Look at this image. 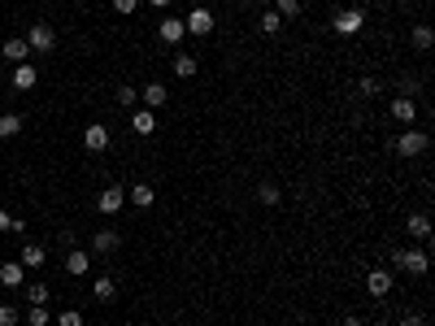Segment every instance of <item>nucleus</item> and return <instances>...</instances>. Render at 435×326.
I'll list each match as a JSON object with an SVG mask.
<instances>
[{
  "instance_id": "nucleus-34",
  "label": "nucleus",
  "mask_w": 435,
  "mask_h": 326,
  "mask_svg": "<svg viewBox=\"0 0 435 326\" xmlns=\"http://www.w3.org/2000/svg\"><path fill=\"white\" fill-rule=\"evenodd\" d=\"M114 9H118V13H135L139 0H114Z\"/></svg>"
},
{
  "instance_id": "nucleus-37",
  "label": "nucleus",
  "mask_w": 435,
  "mask_h": 326,
  "mask_svg": "<svg viewBox=\"0 0 435 326\" xmlns=\"http://www.w3.org/2000/svg\"><path fill=\"white\" fill-rule=\"evenodd\" d=\"M9 226H13V218L5 214V209H0V231H9Z\"/></svg>"
},
{
  "instance_id": "nucleus-41",
  "label": "nucleus",
  "mask_w": 435,
  "mask_h": 326,
  "mask_svg": "<svg viewBox=\"0 0 435 326\" xmlns=\"http://www.w3.org/2000/svg\"><path fill=\"white\" fill-rule=\"evenodd\" d=\"M139 326H153V322H139Z\"/></svg>"
},
{
  "instance_id": "nucleus-28",
  "label": "nucleus",
  "mask_w": 435,
  "mask_h": 326,
  "mask_svg": "<svg viewBox=\"0 0 435 326\" xmlns=\"http://www.w3.org/2000/svg\"><path fill=\"white\" fill-rule=\"evenodd\" d=\"M114 101H118L122 109H135V101H139V92H135L131 83H122V87H118V96H114Z\"/></svg>"
},
{
  "instance_id": "nucleus-39",
  "label": "nucleus",
  "mask_w": 435,
  "mask_h": 326,
  "mask_svg": "<svg viewBox=\"0 0 435 326\" xmlns=\"http://www.w3.org/2000/svg\"><path fill=\"white\" fill-rule=\"evenodd\" d=\"M148 5H153V9H170V0H148Z\"/></svg>"
},
{
  "instance_id": "nucleus-17",
  "label": "nucleus",
  "mask_w": 435,
  "mask_h": 326,
  "mask_svg": "<svg viewBox=\"0 0 435 326\" xmlns=\"http://www.w3.org/2000/svg\"><path fill=\"white\" fill-rule=\"evenodd\" d=\"M131 130L135 135H153L157 130V113L153 109H131Z\"/></svg>"
},
{
  "instance_id": "nucleus-15",
  "label": "nucleus",
  "mask_w": 435,
  "mask_h": 326,
  "mask_svg": "<svg viewBox=\"0 0 435 326\" xmlns=\"http://www.w3.org/2000/svg\"><path fill=\"white\" fill-rule=\"evenodd\" d=\"M35 83H40V70H35V65H31V61L13 65V87H18V92H31Z\"/></svg>"
},
{
  "instance_id": "nucleus-30",
  "label": "nucleus",
  "mask_w": 435,
  "mask_h": 326,
  "mask_svg": "<svg viewBox=\"0 0 435 326\" xmlns=\"http://www.w3.org/2000/svg\"><path fill=\"white\" fill-rule=\"evenodd\" d=\"M22 322V309L18 304H0V326H18Z\"/></svg>"
},
{
  "instance_id": "nucleus-1",
  "label": "nucleus",
  "mask_w": 435,
  "mask_h": 326,
  "mask_svg": "<svg viewBox=\"0 0 435 326\" xmlns=\"http://www.w3.org/2000/svg\"><path fill=\"white\" fill-rule=\"evenodd\" d=\"M392 266L405 270V274H413V279H423V274L431 270V257H427L423 248H396V252H392Z\"/></svg>"
},
{
  "instance_id": "nucleus-8",
  "label": "nucleus",
  "mask_w": 435,
  "mask_h": 326,
  "mask_svg": "<svg viewBox=\"0 0 435 326\" xmlns=\"http://www.w3.org/2000/svg\"><path fill=\"white\" fill-rule=\"evenodd\" d=\"M183 35H187V26H183V18H170V13H166V18H161V22H157V40H161V44H166V48H179V44H183Z\"/></svg>"
},
{
  "instance_id": "nucleus-7",
  "label": "nucleus",
  "mask_w": 435,
  "mask_h": 326,
  "mask_svg": "<svg viewBox=\"0 0 435 326\" xmlns=\"http://www.w3.org/2000/svg\"><path fill=\"white\" fill-rule=\"evenodd\" d=\"M122 205H126V187H118V183H109V187H101V196H96V209L101 214H122Z\"/></svg>"
},
{
  "instance_id": "nucleus-19",
  "label": "nucleus",
  "mask_w": 435,
  "mask_h": 326,
  "mask_svg": "<svg viewBox=\"0 0 435 326\" xmlns=\"http://www.w3.org/2000/svg\"><path fill=\"white\" fill-rule=\"evenodd\" d=\"M5 61H13V65H22V61H31V48H26V40L22 35H13V40H5Z\"/></svg>"
},
{
  "instance_id": "nucleus-6",
  "label": "nucleus",
  "mask_w": 435,
  "mask_h": 326,
  "mask_svg": "<svg viewBox=\"0 0 435 326\" xmlns=\"http://www.w3.org/2000/svg\"><path fill=\"white\" fill-rule=\"evenodd\" d=\"M392 287H396V274L392 270H370L366 274V291H370V296H375V300H383V296H392Z\"/></svg>"
},
{
  "instance_id": "nucleus-14",
  "label": "nucleus",
  "mask_w": 435,
  "mask_h": 326,
  "mask_svg": "<svg viewBox=\"0 0 435 326\" xmlns=\"http://www.w3.org/2000/svg\"><path fill=\"white\" fill-rule=\"evenodd\" d=\"M405 235L418 239V243H427V239H431V218H427V214H409V218H405Z\"/></svg>"
},
{
  "instance_id": "nucleus-36",
  "label": "nucleus",
  "mask_w": 435,
  "mask_h": 326,
  "mask_svg": "<svg viewBox=\"0 0 435 326\" xmlns=\"http://www.w3.org/2000/svg\"><path fill=\"white\" fill-rule=\"evenodd\" d=\"M400 326H423V314H405V318H400Z\"/></svg>"
},
{
  "instance_id": "nucleus-16",
  "label": "nucleus",
  "mask_w": 435,
  "mask_h": 326,
  "mask_svg": "<svg viewBox=\"0 0 435 326\" xmlns=\"http://www.w3.org/2000/svg\"><path fill=\"white\" fill-rule=\"evenodd\" d=\"M139 101H144V109H153V113H157V109H166V101H170V92H166V87H161V83H148V87H144V92H139Z\"/></svg>"
},
{
  "instance_id": "nucleus-10",
  "label": "nucleus",
  "mask_w": 435,
  "mask_h": 326,
  "mask_svg": "<svg viewBox=\"0 0 435 326\" xmlns=\"http://www.w3.org/2000/svg\"><path fill=\"white\" fill-rule=\"evenodd\" d=\"M392 118L400 126H413L418 122V101H413V96H392Z\"/></svg>"
},
{
  "instance_id": "nucleus-5",
  "label": "nucleus",
  "mask_w": 435,
  "mask_h": 326,
  "mask_svg": "<svg viewBox=\"0 0 435 326\" xmlns=\"http://www.w3.org/2000/svg\"><path fill=\"white\" fill-rule=\"evenodd\" d=\"M118 248H122V231H114V226H101L92 235V257H114Z\"/></svg>"
},
{
  "instance_id": "nucleus-20",
  "label": "nucleus",
  "mask_w": 435,
  "mask_h": 326,
  "mask_svg": "<svg viewBox=\"0 0 435 326\" xmlns=\"http://www.w3.org/2000/svg\"><path fill=\"white\" fill-rule=\"evenodd\" d=\"M22 126H26V118L22 113H0V139H13V135H22Z\"/></svg>"
},
{
  "instance_id": "nucleus-27",
  "label": "nucleus",
  "mask_w": 435,
  "mask_h": 326,
  "mask_svg": "<svg viewBox=\"0 0 435 326\" xmlns=\"http://www.w3.org/2000/svg\"><path fill=\"white\" fill-rule=\"evenodd\" d=\"M300 0H275V13H279V18H300Z\"/></svg>"
},
{
  "instance_id": "nucleus-40",
  "label": "nucleus",
  "mask_w": 435,
  "mask_h": 326,
  "mask_svg": "<svg viewBox=\"0 0 435 326\" xmlns=\"http://www.w3.org/2000/svg\"><path fill=\"white\" fill-rule=\"evenodd\" d=\"M244 5H262V0H244Z\"/></svg>"
},
{
  "instance_id": "nucleus-9",
  "label": "nucleus",
  "mask_w": 435,
  "mask_h": 326,
  "mask_svg": "<svg viewBox=\"0 0 435 326\" xmlns=\"http://www.w3.org/2000/svg\"><path fill=\"white\" fill-rule=\"evenodd\" d=\"M183 26H187V35H214V9L196 5V9L183 18Z\"/></svg>"
},
{
  "instance_id": "nucleus-18",
  "label": "nucleus",
  "mask_w": 435,
  "mask_h": 326,
  "mask_svg": "<svg viewBox=\"0 0 435 326\" xmlns=\"http://www.w3.org/2000/svg\"><path fill=\"white\" fill-rule=\"evenodd\" d=\"M18 261H22V270H40L44 261H48V252H44V243H22V252H18Z\"/></svg>"
},
{
  "instance_id": "nucleus-13",
  "label": "nucleus",
  "mask_w": 435,
  "mask_h": 326,
  "mask_svg": "<svg viewBox=\"0 0 435 326\" xmlns=\"http://www.w3.org/2000/svg\"><path fill=\"white\" fill-rule=\"evenodd\" d=\"M92 296L101 300V304L118 300V279H114V274H96V283H92Z\"/></svg>"
},
{
  "instance_id": "nucleus-29",
  "label": "nucleus",
  "mask_w": 435,
  "mask_h": 326,
  "mask_svg": "<svg viewBox=\"0 0 435 326\" xmlns=\"http://www.w3.org/2000/svg\"><path fill=\"white\" fill-rule=\"evenodd\" d=\"M48 318H53V314H48L44 304H31L26 309V326H48Z\"/></svg>"
},
{
  "instance_id": "nucleus-11",
  "label": "nucleus",
  "mask_w": 435,
  "mask_h": 326,
  "mask_svg": "<svg viewBox=\"0 0 435 326\" xmlns=\"http://www.w3.org/2000/svg\"><path fill=\"white\" fill-rule=\"evenodd\" d=\"M83 148H87V153H105V148H109V126H105V122H92V126L83 130Z\"/></svg>"
},
{
  "instance_id": "nucleus-25",
  "label": "nucleus",
  "mask_w": 435,
  "mask_h": 326,
  "mask_svg": "<svg viewBox=\"0 0 435 326\" xmlns=\"http://www.w3.org/2000/svg\"><path fill=\"white\" fill-rule=\"evenodd\" d=\"M257 26H262V31H266V35H279V31H283V18H279V13H275V9H266V13H262V18H257Z\"/></svg>"
},
{
  "instance_id": "nucleus-4",
  "label": "nucleus",
  "mask_w": 435,
  "mask_h": 326,
  "mask_svg": "<svg viewBox=\"0 0 435 326\" xmlns=\"http://www.w3.org/2000/svg\"><path fill=\"white\" fill-rule=\"evenodd\" d=\"M331 26H335V35H344V40H352L357 31L366 26V9H335V18H331Z\"/></svg>"
},
{
  "instance_id": "nucleus-35",
  "label": "nucleus",
  "mask_w": 435,
  "mask_h": 326,
  "mask_svg": "<svg viewBox=\"0 0 435 326\" xmlns=\"http://www.w3.org/2000/svg\"><path fill=\"white\" fill-rule=\"evenodd\" d=\"M379 92H383V87L375 83V78H361V96H379Z\"/></svg>"
},
{
  "instance_id": "nucleus-24",
  "label": "nucleus",
  "mask_w": 435,
  "mask_h": 326,
  "mask_svg": "<svg viewBox=\"0 0 435 326\" xmlns=\"http://www.w3.org/2000/svg\"><path fill=\"white\" fill-rule=\"evenodd\" d=\"M409 44L418 48V53H431V44H435V35H431V26H413V31H409Z\"/></svg>"
},
{
  "instance_id": "nucleus-31",
  "label": "nucleus",
  "mask_w": 435,
  "mask_h": 326,
  "mask_svg": "<svg viewBox=\"0 0 435 326\" xmlns=\"http://www.w3.org/2000/svg\"><path fill=\"white\" fill-rule=\"evenodd\" d=\"M26 300L31 304H48V283H31L26 287Z\"/></svg>"
},
{
  "instance_id": "nucleus-32",
  "label": "nucleus",
  "mask_w": 435,
  "mask_h": 326,
  "mask_svg": "<svg viewBox=\"0 0 435 326\" xmlns=\"http://www.w3.org/2000/svg\"><path fill=\"white\" fill-rule=\"evenodd\" d=\"M57 326H83V314H74V309H66V314L57 318Z\"/></svg>"
},
{
  "instance_id": "nucleus-38",
  "label": "nucleus",
  "mask_w": 435,
  "mask_h": 326,
  "mask_svg": "<svg viewBox=\"0 0 435 326\" xmlns=\"http://www.w3.org/2000/svg\"><path fill=\"white\" fill-rule=\"evenodd\" d=\"M340 326H361V318H352V314H348V318H344Z\"/></svg>"
},
{
  "instance_id": "nucleus-23",
  "label": "nucleus",
  "mask_w": 435,
  "mask_h": 326,
  "mask_svg": "<svg viewBox=\"0 0 435 326\" xmlns=\"http://www.w3.org/2000/svg\"><path fill=\"white\" fill-rule=\"evenodd\" d=\"M196 70H201V61L191 53H174V74L179 78H196Z\"/></svg>"
},
{
  "instance_id": "nucleus-12",
  "label": "nucleus",
  "mask_w": 435,
  "mask_h": 326,
  "mask_svg": "<svg viewBox=\"0 0 435 326\" xmlns=\"http://www.w3.org/2000/svg\"><path fill=\"white\" fill-rule=\"evenodd\" d=\"M87 270H92V252L87 248H70L66 252V274H70V279H83Z\"/></svg>"
},
{
  "instance_id": "nucleus-33",
  "label": "nucleus",
  "mask_w": 435,
  "mask_h": 326,
  "mask_svg": "<svg viewBox=\"0 0 435 326\" xmlns=\"http://www.w3.org/2000/svg\"><path fill=\"white\" fill-rule=\"evenodd\" d=\"M423 92V83H418V78H405V83H400V96H418Z\"/></svg>"
},
{
  "instance_id": "nucleus-3",
  "label": "nucleus",
  "mask_w": 435,
  "mask_h": 326,
  "mask_svg": "<svg viewBox=\"0 0 435 326\" xmlns=\"http://www.w3.org/2000/svg\"><path fill=\"white\" fill-rule=\"evenodd\" d=\"M26 48H31V53H40V57H48V53H53V48H57V31L53 26H48V22H35V26H26Z\"/></svg>"
},
{
  "instance_id": "nucleus-21",
  "label": "nucleus",
  "mask_w": 435,
  "mask_h": 326,
  "mask_svg": "<svg viewBox=\"0 0 435 326\" xmlns=\"http://www.w3.org/2000/svg\"><path fill=\"white\" fill-rule=\"evenodd\" d=\"M126 200H131L135 209H153V205H157V191H153L148 183H135L131 191H126Z\"/></svg>"
},
{
  "instance_id": "nucleus-22",
  "label": "nucleus",
  "mask_w": 435,
  "mask_h": 326,
  "mask_svg": "<svg viewBox=\"0 0 435 326\" xmlns=\"http://www.w3.org/2000/svg\"><path fill=\"white\" fill-rule=\"evenodd\" d=\"M0 283H5V287H22L26 283L22 261H5V266H0Z\"/></svg>"
},
{
  "instance_id": "nucleus-2",
  "label": "nucleus",
  "mask_w": 435,
  "mask_h": 326,
  "mask_svg": "<svg viewBox=\"0 0 435 326\" xmlns=\"http://www.w3.org/2000/svg\"><path fill=\"white\" fill-rule=\"evenodd\" d=\"M392 148H396L400 157H423V153L431 148V135H427V130H413V126H405V130L396 135V144H392Z\"/></svg>"
},
{
  "instance_id": "nucleus-26",
  "label": "nucleus",
  "mask_w": 435,
  "mask_h": 326,
  "mask_svg": "<svg viewBox=\"0 0 435 326\" xmlns=\"http://www.w3.org/2000/svg\"><path fill=\"white\" fill-rule=\"evenodd\" d=\"M257 200H262V205H266V209H275V205H279V200H283V191H279V187H275V183H262V187H257Z\"/></svg>"
}]
</instances>
